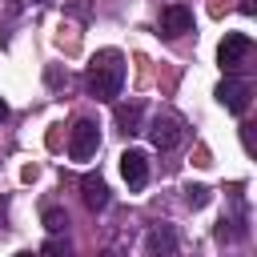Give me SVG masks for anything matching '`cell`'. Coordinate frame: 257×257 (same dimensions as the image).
I'll return each instance as SVG.
<instances>
[{
    "label": "cell",
    "mask_w": 257,
    "mask_h": 257,
    "mask_svg": "<svg viewBox=\"0 0 257 257\" xmlns=\"http://www.w3.org/2000/svg\"><path fill=\"white\" fill-rule=\"evenodd\" d=\"M88 92L96 96V100H112V96H120V84H124V56L116 52V48H104V52H96L92 56V64H88Z\"/></svg>",
    "instance_id": "6da1fadb"
},
{
    "label": "cell",
    "mask_w": 257,
    "mask_h": 257,
    "mask_svg": "<svg viewBox=\"0 0 257 257\" xmlns=\"http://www.w3.org/2000/svg\"><path fill=\"white\" fill-rule=\"evenodd\" d=\"M217 100L229 108V112H245L249 108V100H253V84L249 80H241V76H233V72H225V80L217 84Z\"/></svg>",
    "instance_id": "7a4b0ae2"
},
{
    "label": "cell",
    "mask_w": 257,
    "mask_h": 257,
    "mask_svg": "<svg viewBox=\"0 0 257 257\" xmlns=\"http://www.w3.org/2000/svg\"><path fill=\"white\" fill-rule=\"evenodd\" d=\"M249 52H253V40H249L245 32H225V40H221V48H217V60H221L225 72H237Z\"/></svg>",
    "instance_id": "3957f363"
},
{
    "label": "cell",
    "mask_w": 257,
    "mask_h": 257,
    "mask_svg": "<svg viewBox=\"0 0 257 257\" xmlns=\"http://www.w3.org/2000/svg\"><path fill=\"white\" fill-rule=\"evenodd\" d=\"M96 149H100L96 124H92V120H76V124H72V137H68V157H72V161H88Z\"/></svg>",
    "instance_id": "277c9868"
},
{
    "label": "cell",
    "mask_w": 257,
    "mask_h": 257,
    "mask_svg": "<svg viewBox=\"0 0 257 257\" xmlns=\"http://www.w3.org/2000/svg\"><path fill=\"white\" fill-rule=\"evenodd\" d=\"M149 141L157 145V149H177L181 141H185V128H181V120L177 116H169V112H161V116H153V124H149Z\"/></svg>",
    "instance_id": "5b68a950"
},
{
    "label": "cell",
    "mask_w": 257,
    "mask_h": 257,
    "mask_svg": "<svg viewBox=\"0 0 257 257\" xmlns=\"http://www.w3.org/2000/svg\"><path fill=\"white\" fill-rule=\"evenodd\" d=\"M120 173H124L128 189H145V181H149V157L141 149H124L120 153Z\"/></svg>",
    "instance_id": "8992f818"
},
{
    "label": "cell",
    "mask_w": 257,
    "mask_h": 257,
    "mask_svg": "<svg viewBox=\"0 0 257 257\" xmlns=\"http://www.w3.org/2000/svg\"><path fill=\"white\" fill-rule=\"evenodd\" d=\"M161 32H165V36L193 32V8H185V4H169V8L161 12Z\"/></svg>",
    "instance_id": "52a82bcc"
},
{
    "label": "cell",
    "mask_w": 257,
    "mask_h": 257,
    "mask_svg": "<svg viewBox=\"0 0 257 257\" xmlns=\"http://www.w3.org/2000/svg\"><path fill=\"white\" fill-rule=\"evenodd\" d=\"M80 197H84V205H88L92 213L108 209V201H112V197H108V185H104V181H100L96 173H88V177L80 181Z\"/></svg>",
    "instance_id": "ba28073f"
},
{
    "label": "cell",
    "mask_w": 257,
    "mask_h": 257,
    "mask_svg": "<svg viewBox=\"0 0 257 257\" xmlns=\"http://www.w3.org/2000/svg\"><path fill=\"white\" fill-rule=\"evenodd\" d=\"M177 249V233L169 225H153L145 237V253H173Z\"/></svg>",
    "instance_id": "9c48e42d"
},
{
    "label": "cell",
    "mask_w": 257,
    "mask_h": 257,
    "mask_svg": "<svg viewBox=\"0 0 257 257\" xmlns=\"http://www.w3.org/2000/svg\"><path fill=\"white\" fill-rule=\"evenodd\" d=\"M116 128L120 133H137L141 128V104H116Z\"/></svg>",
    "instance_id": "30bf717a"
},
{
    "label": "cell",
    "mask_w": 257,
    "mask_h": 257,
    "mask_svg": "<svg viewBox=\"0 0 257 257\" xmlns=\"http://www.w3.org/2000/svg\"><path fill=\"white\" fill-rule=\"evenodd\" d=\"M64 225H68L64 209H44V229L48 233H64Z\"/></svg>",
    "instance_id": "8fae6325"
},
{
    "label": "cell",
    "mask_w": 257,
    "mask_h": 257,
    "mask_svg": "<svg viewBox=\"0 0 257 257\" xmlns=\"http://www.w3.org/2000/svg\"><path fill=\"white\" fill-rule=\"evenodd\" d=\"M185 201H189L193 209H201V205L209 201V189H205V185H189V189H185Z\"/></svg>",
    "instance_id": "7c38bea8"
},
{
    "label": "cell",
    "mask_w": 257,
    "mask_h": 257,
    "mask_svg": "<svg viewBox=\"0 0 257 257\" xmlns=\"http://www.w3.org/2000/svg\"><path fill=\"white\" fill-rule=\"evenodd\" d=\"M44 249H48V253H68V241H48Z\"/></svg>",
    "instance_id": "4fadbf2b"
},
{
    "label": "cell",
    "mask_w": 257,
    "mask_h": 257,
    "mask_svg": "<svg viewBox=\"0 0 257 257\" xmlns=\"http://www.w3.org/2000/svg\"><path fill=\"white\" fill-rule=\"evenodd\" d=\"M241 12H245V16H253V12H257V4H253V0H241Z\"/></svg>",
    "instance_id": "5bb4252c"
},
{
    "label": "cell",
    "mask_w": 257,
    "mask_h": 257,
    "mask_svg": "<svg viewBox=\"0 0 257 257\" xmlns=\"http://www.w3.org/2000/svg\"><path fill=\"white\" fill-rule=\"evenodd\" d=\"M4 116H8V104H4V96H0V120H4Z\"/></svg>",
    "instance_id": "9a60e30c"
},
{
    "label": "cell",
    "mask_w": 257,
    "mask_h": 257,
    "mask_svg": "<svg viewBox=\"0 0 257 257\" xmlns=\"http://www.w3.org/2000/svg\"><path fill=\"white\" fill-rule=\"evenodd\" d=\"M4 209H8V201H0V217H4Z\"/></svg>",
    "instance_id": "2e32d148"
},
{
    "label": "cell",
    "mask_w": 257,
    "mask_h": 257,
    "mask_svg": "<svg viewBox=\"0 0 257 257\" xmlns=\"http://www.w3.org/2000/svg\"><path fill=\"white\" fill-rule=\"evenodd\" d=\"M40 4H52V0H40Z\"/></svg>",
    "instance_id": "e0dca14e"
}]
</instances>
